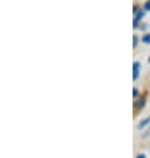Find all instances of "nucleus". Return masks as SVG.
<instances>
[{
	"mask_svg": "<svg viewBox=\"0 0 150 158\" xmlns=\"http://www.w3.org/2000/svg\"><path fill=\"white\" fill-rule=\"evenodd\" d=\"M140 63L138 62H134L133 64V81H137L138 79V74H140Z\"/></svg>",
	"mask_w": 150,
	"mask_h": 158,
	"instance_id": "nucleus-1",
	"label": "nucleus"
},
{
	"mask_svg": "<svg viewBox=\"0 0 150 158\" xmlns=\"http://www.w3.org/2000/svg\"><path fill=\"white\" fill-rule=\"evenodd\" d=\"M149 122H150V117H148V118H146V119H144V121H141V123L138 125V129L141 130L142 127H145L146 125H149Z\"/></svg>",
	"mask_w": 150,
	"mask_h": 158,
	"instance_id": "nucleus-2",
	"label": "nucleus"
},
{
	"mask_svg": "<svg viewBox=\"0 0 150 158\" xmlns=\"http://www.w3.org/2000/svg\"><path fill=\"white\" fill-rule=\"evenodd\" d=\"M135 14H137V18H135V20H141V19L144 18V15H145V14H144V11H137Z\"/></svg>",
	"mask_w": 150,
	"mask_h": 158,
	"instance_id": "nucleus-3",
	"label": "nucleus"
},
{
	"mask_svg": "<svg viewBox=\"0 0 150 158\" xmlns=\"http://www.w3.org/2000/svg\"><path fill=\"white\" fill-rule=\"evenodd\" d=\"M142 40H144V43H146V44H149V43H150V35H149V34H148V35H145Z\"/></svg>",
	"mask_w": 150,
	"mask_h": 158,
	"instance_id": "nucleus-4",
	"label": "nucleus"
},
{
	"mask_svg": "<svg viewBox=\"0 0 150 158\" xmlns=\"http://www.w3.org/2000/svg\"><path fill=\"white\" fill-rule=\"evenodd\" d=\"M144 106H145V99H141V101L137 103V107H144Z\"/></svg>",
	"mask_w": 150,
	"mask_h": 158,
	"instance_id": "nucleus-5",
	"label": "nucleus"
},
{
	"mask_svg": "<svg viewBox=\"0 0 150 158\" xmlns=\"http://www.w3.org/2000/svg\"><path fill=\"white\" fill-rule=\"evenodd\" d=\"M137 43H138V39H137L135 36H134V38H133V46L135 47V46H137Z\"/></svg>",
	"mask_w": 150,
	"mask_h": 158,
	"instance_id": "nucleus-6",
	"label": "nucleus"
},
{
	"mask_svg": "<svg viewBox=\"0 0 150 158\" xmlns=\"http://www.w3.org/2000/svg\"><path fill=\"white\" fill-rule=\"evenodd\" d=\"M145 10H148V11H150V2H148L145 4Z\"/></svg>",
	"mask_w": 150,
	"mask_h": 158,
	"instance_id": "nucleus-7",
	"label": "nucleus"
},
{
	"mask_svg": "<svg viewBox=\"0 0 150 158\" xmlns=\"http://www.w3.org/2000/svg\"><path fill=\"white\" fill-rule=\"evenodd\" d=\"M133 95H134V97H137V95H138V90H137V89H134V91H133Z\"/></svg>",
	"mask_w": 150,
	"mask_h": 158,
	"instance_id": "nucleus-8",
	"label": "nucleus"
},
{
	"mask_svg": "<svg viewBox=\"0 0 150 158\" xmlns=\"http://www.w3.org/2000/svg\"><path fill=\"white\" fill-rule=\"evenodd\" d=\"M137 158H146V156H145V154H140Z\"/></svg>",
	"mask_w": 150,
	"mask_h": 158,
	"instance_id": "nucleus-9",
	"label": "nucleus"
},
{
	"mask_svg": "<svg viewBox=\"0 0 150 158\" xmlns=\"http://www.w3.org/2000/svg\"><path fill=\"white\" fill-rule=\"evenodd\" d=\"M149 62H150V58H149Z\"/></svg>",
	"mask_w": 150,
	"mask_h": 158,
	"instance_id": "nucleus-10",
	"label": "nucleus"
}]
</instances>
